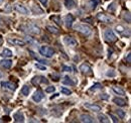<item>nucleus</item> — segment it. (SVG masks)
<instances>
[{
	"label": "nucleus",
	"mask_w": 131,
	"mask_h": 123,
	"mask_svg": "<svg viewBox=\"0 0 131 123\" xmlns=\"http://www.w3.org/2000/svg\"><path fill=\"white\" fill-rule=\"evenodd\" d=\"M20 28H21L23 31H26V32H29V33L35 34V35H38V34H40V32H41L40 28H39L37 25L33 24V23H27V24H25V25H22Z\"/></svg>",
	"instance_id": "f257e3e1"
},
{
	"label": "nucleus",
	"mask_w": 131,
	"mask_h": 123,
	"mask_svg": "<svg viewBox=\"0 0 131 123\" xmlns=\"http://www.w3.org/2000/svg\"><path fill=\"white\" fill-rule=\"evenodd\" d=\"M74 28H75V30H77L78 32H80V33H82V34H84V35H87V36L90 35L91 32H92L91 27L88 26V25H86V24H83V23L76 24V25L74 26Z\"/></svg>",
	"instance_id": "f03ea898"
},
{
	"label": "nucleus",
	"mask_w": 131,
	"mask_h": 123,
	"mask_svg": "<svg viewBox=\"0 0 131 123\" xmlns=\"http://www.w3.org/2000/svg\"><path fill=\"white\" fill-rule=\"evenodd\" d=\"M39 53H40L41 56H43V57H46V58H49V59L52 58V57L55 55L54 48H52V47H50V46H46V45L39 47Z\"/></svg>",
	"instance_id": "7ed1b4c3"
},
{
	"label": "nucleus",
	"mask_w": 131,
	"mask_h": 123,
	"mask_svg": "<svg viewBox=\"0 0 131 123\" xmlns=\"http://www.w3.org/2000/svg\"><path fill=\"white\" fill-rule=\"evenodd\" d=\"M31 83L34 86H38L40 84H49V81L43 76H35V77H33L31 79Z\"/></svg>",
	"instance_id": "20e7f679"
},
{
	"label": "nucleus",
	"mask_w": 131,
	"mask_h": 123,
	"mask_svg": "<svg viewBox=\"0 0 131 123\" xmlns=\"http://www.w3.org/2000/svg\"><path fill=\"white\" fill-rule=\"evenodd\" d=\"M104 36H105L106 40L109 42H115L117 40V36L115 35V33L111 29H106L104 32Z\"/></svg>",
	"instance_id": "39448f33"
},
{
	"label": "nucleus",
	"mask_w": 131,
	"mask_h": 123,
	"mask_svg": "<svg viewBox=\"0 0 131 123\" xmlns=\"http://www.w3.org/2000/svg\"><path fill=\"white\" fill-rule=\"evenodd\" d=\"M64 42H65L68 46H71V47H75V46L78 45V41H77L74 37L68 36V35L64 37Z\"/></svg>",
	"instance_id": "423d86ee"
},
{
	"label": "nucleus",
	"mask_w": 131,
	"mask_h": 123,
	"mask_svg": "<svg viewBox=\"0 0 131 123\" xmlns=\"http://www.w3.org/2000/svg\"><path fill=\"white\" fill-rule=\"evenodd\" d=\"M14 9L18 12V13H20V14H24V15H27L28 14V9L24 6V5H22V4H15L14 5Z\"/></svg>",
	"instance_id": "0eeeda50"
},
{
	"label": "nucleus",
	"mask_w": 131,
	"mask_h": 123,
	"mask_svg": "<svg viewBox=\"0 0 131 123\" xmlns=\"http://www.w3.org/2000/svg\"><path fill=\"white\" fill-rule=\"evenodd\" d=\"M97 18H98L99 21L104 22V23H111V22L113 21V19H112L110 16H108V15H106V14H103V13L97 14Z\"/></svg>",
	"instance_id": "6e6552de"
},
{
	"label": "nucleus",
	"mask_w": 131,
	"mask_h": 123,
	"mask_svg": "<svg viewBox=\"0 0 131 123\" xmlns=\"http://www.w3.org/2000/svg\"><path fill=\"white\" fill-rule=\"evenodd\" d=\"M8 42L13 44V45H18V46H24L25 41L20 39V38H8Z\"/></svg>",
	"instance_id": "1a4fd4ad"
},
{
	"label": "nucleus",
	"mask_w": 131,
	"mask_h": 123,
	"mask_svg": "<svg viewBox=\"0 0 131 123\" xmlns=\"http://www.w3.org/2000/svg\"><path fill=\"white\" fill-rule=\"evenodd\" d=\"M1 86H2L3 88L7 89V90H10V91H15V90H16V84H14V83H12V82H8V81L2 82V83H1Z\"/></svg>",
	"instance_id": "9d476101"
},
{
	"label": "nucleus",
	"mask_w": 131,
	"mask_h": 123,
	"mask_svg": "<svg viewBox=\"0 0 131 123\" xmlns=\"http://www.w3.org/2000/svg\"><path fill=\"white\" fill-rule=\"evenodd\" d=\"M84 106L91 110V111H94V112H98V111H101V107L99 105H96V104H93V103H85Z\"/></svg>",
	"instance_id": "9b49d317"
},
{
	"label": "nucleus",
	"mask_w": 131,
	"mask_h": 123,
	"mask_svg": "<svg viewBox=\"0 0 131 123\" xmlns=\"http://www.w3.org/2000/svg\"><path fill=\"white\" fill-rule=\"evenodd\" d=\"M80 71H81V73H83L85 75H91L92 74V70H91L90 66L87 65V64H82L80 66Z\"/></svg>",
	"instance_id": "f8f14e48"
},
{
	"label": "nucleus",
	"mask_w": 131,
	"mask_h": 123,
	"mask_svg": "<svg viewBox=\"0 0 131 123\" xmlns=\"http://www.w3.org/2000/svg\"><path fill=\"white\" fill-rule=\"evenodd\" d=\"M43 97H45V95H43V93H42V91H40V90H38V91H36L35 93H34V95H32V100L34 101V102H40L42 99H43Z\"/></svg>",
	"instance_id": "ddd939ff"
},
{
	"label": "nucleus",
	"mask_w": 131,
	"mask_h": 123,
	"mask_svg": "<svg viewBox=\"0 0 131 123\" xmlns=\"http://www.w3.org/2000/svg\"><path fill=\"white\" fill-rule=\"evenodd\" d=\"M74 20H75V18H74V16H73L72 14H68V15H66V17H65V24H66V26H67L68 28L72 27Z\"/></svg>",
	"instance_id": "4468645a"
},
{
	"label": "nucleus",
	"mask_w": 131,
	"mask_h": 123,
	"mask_svg": "<svg viewBox=\"0 0 131 123\" xmlns=\"http://www.w3.org/2000/svg\"><path fill=\"white\" fill-rule=\"evenodd\" d=\"M80 120L81 122H84V123H93L94 122V119L92 116L88 115V114H82L80 116Z\"/></svg>",
	"instance_id": "2eb2a0df"
},
{
	"label": "nucleus",
	"mask_w": 131,
	"mask_h": 123,
	"mask_svg": "<svg viewBox=\"0 0 131 123\" xmlns=\"http://www.w3.org/2000/svg\"><path fill=\"white\" fill-rule=\"evenodd\" d=\"M0 66L3 67L4 69H10L12 66V61L11 60H2L0 61Z\"/></svg>",
	"instance_id": "dca6fc26"
},
{
	"label": "nucleus",
	"mask_w": 131,
	"mask_h": 123,
	"mask_svg": "<svg viewBox=\"0 0 131 123\" xmlns=\"http://www.w3.org/2000/svg\"><path fill=\"white\" fill-rule=\"evenodd\" d=\"M31 11L34 13V14H38V15H40V14H43V9H41L38 5H35V4H32V6H31Z\"/></svg>",
	"instance_id": "f3484780"
},
{
	"label": "nucleus",
	"mask_w": 131,
	"mask_h": 123,
	"mask_svg": "<svg viewBox=\"0 0 131 123\" xmlns=\"http://www.w3.org/2000/svg\"><path fill=\"white\" fill-rule=\"evenodd\" d=\"M113 103H115V104H116V105H118V106L123 107V106H125V105H126V100H125V99H123V98L116 97V98H114V99H113Z\"/></svg>",
	"instance_id": "a211bd4d"
},
{
	"label": "nucleus",
	"mask_w": 131,
	"mask_h": 123,
	"mask_svg": "<svg viewBox=\"0 0 131 123\" xmlns=\"http://www.w3.org/2000/svg\"><path fill=\"white\" fill-rule=\"evenodd\" d=\"M13 118H14V120H15L16 122H23V121H24V115H23L20 111L14 113Z\"/></svg>",
	"instance_id": "6ab92c4d"
},
{
	"label": "nucleus",
	"mask_w": 131,
	"mask_h": 123,
	"mask_svg": "<svg viewBox=\"0 0 131 123\" xmlns=\"http://www.w3.org/2000/svg\"><path fill=\"white\" fill-rule=\"evenodd\" d=\"M0 56L3 57V58H10V57L13 56V54H12V52H11L9 48H4V50L0 53Z\"/></svg>",
	"instance_id": "aec40b11"
},
{
	"label": "nucleus",
	"mask_w": 131,
	"mask_h": 123,
	"mask_svg": "<svg viewBox=\"0 0 131 123\" xmlns=\"http://www.w3.org/2000/svg\"><path fill=\"white\" fill-rule=\"evenodd\" d=\"M101 2V0H90L89 1V3H88V6H89V8L90 9H95L97 6H98V4Z\"/></svg>",
	"instance_id": "412c9836"
},
{
	"label": "nucleus",
	"mask_w": 131,
	"mask_h": 123,
	"mask_svg": "<svg viewBox=\"0 0 131 123\" xmlns=\"http://www.w3.org/2000/svg\"><path fill=\"white\" fill-rule=\"evenodd\" d=\"M112 91L116 94V95H121V96H124L125 95V91L123 90V89H121V88H119V87H112Z\"/></svg>",
	"instance_id": "4be33fe9"
},
{
	"label": "nucleus",
	"mask_w": 131,
	"mask_h": 123,
	"mask_svg": "<svg viewBox=\"0 0 131 123\" xmlns=\"http://www.w3.org/2000/svg\"><path fill=\"white\" fill-rule=\"evenodd\" d=\"M65 6L68 9H73L76 7V2L74 0H65Z\"/></svg>",
	"instance_id": "5701e85b"
},
{
	"label": "nucleus",
	"mask_w": 131,
	"mask_h": 123,
	"mask_svg": "<svg viewBox=\"0 0 131 123\" xmlns=\"http://www.w3.org/2000/svg\"><path fill=\"white\" fill-rule=\"evenodd\" d=\"M47 29H48L50 32L55 33V34H58V33L60 32V29H59L57 26H55V25H47Z\"/></svg>",
	"instance_id": "b1692460"
},
{
	"label": "nucleus",
	"mask_w": 131,
	"mask_h": 123,
	"mask_svg": "<svg viewBox=\"0 0 131 123\" xmlns=\"http://www.w3.org/2000/svg\"><path fill=\"white\" fill-rule=\"evenodd\" d=\"M115 29H116V31L118 32V33H120V34H122V35H126V30L127 29H125V27L123 26V25H116V27H115Z\"/></svg>",
	"instance_id": "393cba45"
},
{
	"label": "nucleus",
	"mask_w": 131,
	"mask_h": 123,
	"mask_svg": "<svg viewBox=\"0 0 131 123\" xmlns=\"http://www.w3.org/2000/svg\"><path fill=\"white\" fill-rule=\"evenodd\" d=\"M98 119H99V121H100V122H104V123H108L109 121H110L106 115L101 114V113L98 115Z\"/></svg>",
	"instance_id": "a878e982"
},
{
	"label": "nucleus",
	"mask_w": 131,
	"mask_h": 123,
	"mask_svg": "<svg viewBox=\"0 0 131 123\" xmlns=\"http://www.w3.org/2000/svg\"><path fill=\"white\" fill-rule=\"evenodd\" d=\"M63 83L66 84V85H71V86H74L75 85V82L74 81H72L68 76H66L64 77V80H63Z\"/></svg>",
	"instance_id": "bb28decb"
},
{
	"label": "nucleus",
	"mask_w": 131,
	"mask_h": 123,
	"mask_svg": "<svg viewBox=\"0 0 131 123\" xmlns=\"http://www.w3.org/2000/svg\"><path fill=\"white\" fill-rule=\"evenodd\" d=\"M29 92H30V88L28 87V86H23L22 87V89H21V93H22V95L23 96H27L28 94H29Z\"/></svg>",
	"instance_id": "cd10ccee"
},
{
	"label": "nucleus",
	"mask_w": 131,
	"mask_h": 123,
	"mask_svg": "<svg viewBox=\"0 0 131 123\" xmlns=\"http://www.w3.org/2000/svg\"><path fill=\"white\" fill-rule=\"evenodd\" d=\"M122 17H123V19L127 22V23H130V13L129 12H123V14H122Z\"/></svg>",
	"instance_id": "c85d7f7f"
},
{
	"label": "nucleus",
	"mask_w": 131,
	"mask_h": 123,
	"mask_svg": "<svg viewBox=\"0 0 131 123\" xmlns=\"http://www.w3.org/2000/svg\"><path fill=\"white\" fill-rule=\"evenodd\" d=\"M51 20H53L54 22H56L59 25H62V20L59 16H51Z\"/></svg>",
	"instance_id": "c756f323"
},
{
	"label": "nucleus",
	"mask_w": 131,
	"mask_h": 123,
	"mask_svg": "<svg viewBox=\"0 0 131 123\" xmlns=\"http://www.w3.org/2000/svg\"><path fill=\"white\" fill-rule=\"evenodd\" d=\"M61 92H62L64 95H71V94H72V91H71L70 89L66 88V87H62V88H61Z\"/></svg>",
	"instance_id": "7c9ffc66"
},
{
	"label": "nucleus",
	"mask_w": 131,
	"mask_h": 123,
	"mask_svg": "<svg viewBox=\"0 0 131 123\" xmlns=\"http://www.w3.org/2000/svg\"><path fill=\"white\" fill-rule=\"evenodd\" d=\"M102 87H101V85L99 84V83H96V84H94L91 88H90V90L91 91H96V90H99V89H101Z\"/></svg>",
	"instance_id": "2f4dec72"
},
{
	"label": "nucleus",
	"mask_w": 131,
	"mask_h": 123,
	"mask_svg": "<svg viewBox=\"0 0 131 123\" xmlns=\"http://www.w3.org/2000/svg\"><path fill=\"white\" fill-rule=\"evenodd\" d=\"M116 113L119 115L120 118H124V117H125V111H123V110H121V109H118V110L116 111Z\"/></svg>",
	"instance_id": "473e14b6"
},
{
	"label": "nucleus",
	"mask_w": 131,
	"mask_h": 123,
	"mask_svg": "<svg viewBox=\"0 0 131 123\" xmlns=\"http://www.w3.org/2000/svg\"><path fill=\"white\" fill-rule=\"evenodd\" d=\"M55 90H56V87L50 86V87H48V88L46 89V92H47V93H52V92H55Z\"/></svg>",
	"instance_id": "72a5a7b5"
},
{
	"label": "nucleus",
	"mask_w": 131,
	"mask_h": 123,
	"mask_svg": "<svg viewBox=\"0 0 131 123\" xmlns=\"http://www.w3.org/2000/svg\"><path fill=\"white\" fill-rule=\"evenodd\" d=\"M106 75H107L108 77H114V76L116 75V73H115L113 70H110V71H108V72L106 73Z\"/></svg>",
	"instance_id": "f704fd0d"
},
{
	"label": "nucleus",
	"mask_w": 131,
	"mask_h": 123,
	"mask_svg": "<svg viewBox=\"0 0 131 123\" xmlns=\"http://www.w3.org/2000/svg\"><path fill=\"white\" fill-rule=\"evenodd\" d=\"M110 118H112V120H113V122H115V123H117V122H119V120H118V118L114 115V114H110Z\"/></svg>",
	"instance_id": "c9c22d12"
},
{
	"label": "nucleus",
	"mask_w": 131,
	"mask_h": 123,
	"mask_svg": "<svg viewBox=\"0 0 131 123\" xmlns=\"http://www.w3.org/2000/svg\"><path fill=\"white\" fill-rule=\"evenodd\" d=\"M63 71H65V72H72V68L71 67H69V66H64L63 67Z\"/></svg>",
	"instance_id": "e433bc0d"
},
{
	"label": "nucleus",
	"mask_w": 131,
	"mask_h": 123,
	"mask_svg": "<svg viewBox=\"0 0 131 123\" xmlns=\"http://www.w3.org/2000/svg\"><path fill=\"white\" fill-rule=\"evenodd\" d=\"M35 67H36L37 69L41 70V71H46V70H47V68H46V67H42V66H40V65H38V64H35Z\"/></svg>",
	"instance_id": "4c0bfd02"
},
{
	"label": "nucleus",
	"mask_w": 131,
	"mask_h": 123,
	"mask_svg": "<svg viewBox=\"0 0 131 123\" xmlns=\"http://www.w3.org/2000/svg\"><path fill=\"white\" fill-rule=\"evenodd\" d=\"M52 77H53V78H55V79H54L55 81H59V79H60V76H59V75H57V74H53V75H52Z\"/></svg>",
	"instance_id": "58836bf2"
},
{
	"label": "nucleus",
	"mask_w": 131,
	"mask_h": 123,
	"mask_svg": "<svg viewBox=\"0 0 131 123\" xmlns=\"http://www.w3.org/2000/svg\"><path fill=\"white\" fill-rule=\"evenodd\" d=\"M126 61H127L128 63H130V62H131V54H130V53L127 55V57H126Z\"/></svg>",
	"instance_id": "ea45409f"
},
{
	"label": "nucleus",
	"mask_w": 131,
	"mask_h": 123,
	"mask_svg": "<svg viewBox=\"0 0 131 123\" xmlns=\"http://www.w3.org/2000/svg\"><path fill=\"white\" fill-rule=\"evenodd\" d=\"M25 39H26L28 42H30V43H33V40L31 39V37H29V36H26V37H25Z\"/></svg>",
	"instance_id": "a19ab883"
},
{
	"label": "nucleus",
	"mask_w": 131,
	"mask_h": 123,
	"mask_svg": "<svg viewBox=\"0 0 131 123\" xmlns=\"http://www.w3.org/2000/svg\"><path fill=\"white\" fill-rule=\"evenodd\" d=\"M100 98L101 99H108V96H107V94H103V95L100 96Z\"/></svg>",
	"instance_id": "79ce46f5"
},
{
	"label": "nucleus",
	"mask_w": 131,
	"mask_h": 123,
	"mask_svg": "<svg viewBox=\"0 0 131 123\" xmlns=\"http://www.w3.org/2000/svg\"><path fill=\"white\" fill-rule=\"evenodd\" d=\"M38 1H40L43 5H47V4H48V0H38Z\"/></svg>",
	"instance_id": "37998d69"
},
{
	"label": "nucleus",
	"mask_w": 131,
	"mask_h": 123,
	"mask_svg": "<svg viewBox=\"0 0 131 123\" xmlns=\"http://www.w3.org/2000/svg\"><path fill=\"white\" fill-rule=\"evenodd\" d=\"M114 5H115V3H112V4H111V6H114ZM108 9H109V10H114L115 7H109Z\"/></svg>",
	"instance_id": "c03bdc74"
},
{
	"label": "nucleus",
	"mask_w": 131,
	"mask_h": 123,
	"mask_svg": "<svg viewBox=\"0 0 131 123\" xmlns=\"http://www.w3.org/2000/svg\"><path fill=\"white\" fill-rule=\"evenodd\" d=\"M0 78H2V73L0 72Z\"/></svg>",
	"instance_id": "a18cd8bd"
},
{
	"label": "nucleus",
	"mask_w": 131,
	"mask_h": 123,
	"mask_svg": "<svg viewBox=\"0 0 131 123\" xmlns=\"http://www.w3.org/2000/svg\"><path fill=\"white\" fill-rule=\"evenodd\" d=\"M3 2V0H0V3H2Z\"/></svg>",
	"instance_id": "49530a36"
}]
</instances>
